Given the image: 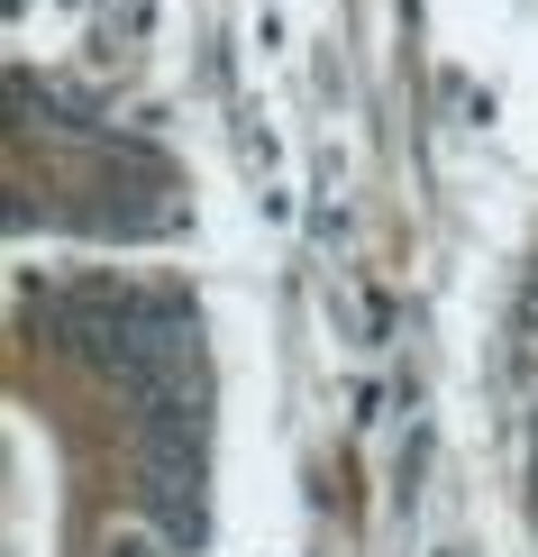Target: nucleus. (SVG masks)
I'll use <instances>...</instances> for the list:
<instances>
[{"instance_id":"obj_2","label":"nucleus","mask_w":538,"mask_h":557,"mask_svg":"<svg viewBox=\"0 0 538 557\" xmlns=\"http://www.w3.org/2000/svg\"><path fill=\"white\" fill-rule=\"evenodd\" d=\"M529 475H538V438H529Z\"/></svg>"},{"instance_id":"obj_1","label":"nucleus","mask_w":538,"mask_h":557,"mask_svg":"<svg viewBox=\"0 0 538 557\" xmlns=\"http://www.w3.org/2000/svg\"><path fill=\"white\" fill-rule=\"evenodd\" d=\"M110 557H155V548H147V540H120V548H110Z\"/></svg>"}]
</instances>
